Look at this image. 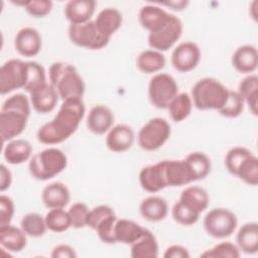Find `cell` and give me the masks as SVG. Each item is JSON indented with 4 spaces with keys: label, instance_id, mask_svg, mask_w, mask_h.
Wrapping results in <instances>:
<instances>
[{
    "label": "cell",
    "instance_id": "42",
    "mask_svg": "<svg viewBox=\"0 0 258 258\" xmlns=\"http://www.w3.org/2000/svg\"><path fill=\"white\" fill-rule=\"evenodd\" d=\"M252 152L246 147L236 146L231 148L225 156V166L230 173L236 175L240 165Z\"/></svg>",
    "mask_w": 258,
    "mask_h": 258
},
{
    "label": "cell",
    "instance_id": "17",
    "mask_svg": "<svg viewBox=\"0 0 258 258\" xmlns=\"http://www.w3.org/2000/svg\"><path fill=\"white\" fill-rule=\"evenodd\" d=\"M59 96L50 83H45L30 93V104L39 114L50 113L54 110Z\"/></svg>",
    "mask_w": 258,
    "mask_h": 258
},
{
    "label": "cell",
    "instance_id": "10",
    "mask_svg": "<svg viewBox=\"0 0 258 258\" xmlns=\"http://www.w3.org/2000/svg\"><path fill=\"white\" fill-rule=\"evenodd\" d=\"M26 61L11 58L0 69V93L9 94L17 89H24L26 83Z\"/></svg>",
    "mask_w": 258,
    "mask_h": 258
},
{
    "label": "cell",
    "instance_id": "37",
    "mask_svg": "<svg viewBox=\"0 0 258 258\" xmlns=\"http://www.w3.org/2000/svg\"><path fill=\"white\" fill-rule=\"evenodd\" d=\"M46 227L54 233H62L71 228V219L63 209H50L44 217Z\"/></svg>",
    "mask_w": 258,
    "mask_h": 258
},
{
    "label": "cell",
    "instance_id": "40",
    "mask_svg": "<svg viewBox=\"0 0 258 258\" xmlns=\"http://www.w3.org/2000/svg\"><path fill=\"white\" fill-rule=\"evenodd\" d=\"M244 101L237 91L229 90L228 98L223 107L218 111L222 116L227 118H237L244 110Z\"/></svg>",
    "mask_w": 258,
    "mask_h": 258
},
{
    "label": "cell",
    "instance_id": "3",
    "mask_svg": "<svg viewBox=\"0 0 258 258\" xmlns=\"http://www.w3.org/2000/svg\"><path fill=\"white\" fill-rule=\"evenodd\" d=\"M48 78L62 101L83 99L86 85L74 66L62 61L53 62L49 68Z\"/></svg>",
    "mask_w": 258,
    "mask_h": 258
},
{
    "label": "cell",
    "instance_id": "43",
    "mask_svg": "<svg viewBox=\"0 0 258 258\" xmlns=\"http://www.w3.org/2000/svg\"><path fill=\"white\" fill-rule=\"evenodd\" d=\"M89 212L90 210L86 204L82 202H77L73 204L68 211L71 219V226L75 229H82L86 227Z\"/></svg>",
    "mask_w": 258,
    "mask_h": 258
},
{
    "label": "cell",
    "instance_id": "51",
    "mask_svg": "<svg viewBox=\"0 0 258 258\" xmlns=\"http://www.w3.org/2000/svg\"><path fill=\"white\" fill-rule=\"evenodd\" d=\"M160 4L161 5H166V6L170 7V9H173V10H176V11H180V10H183L187 6L188 1H184V0L169 1V2H162Z\"/></svg>",
    "mask_w": 258,
    "mask_h": 258
},
{
    "label": "cell",
    "instance_id": "15",
    "mask_svg": "<svg viewBox=\"0 0 258 258\" xmlns=\"http://www.w3.org/2000/svg\"><path fill=\"white\" fill-rule=\"evenodd\" d=\"M114 113L112 110L102 104L96 105L91 108L87 117L88 129L97 135L107 133L114 124Z\"/></svg>",
    "mask_w": 258,
    "mask_h": 258
},
{
    "label": "cell",
    "instance_id": "39",
    "mask_svg": "<svg viewBox=\"0 0 258 258\" xmlns=\"http://www.w3.org/2000/svg\"><path fill=\"white\" fill-rule=\"evenodd\" d=\"M171 215L173 220L182 226H191L196 224L201 216V214H199L179 200L173 205Z\"/></svg>",
    "mask_w": 258,
    "mask_h": 258
},
{
    "label": "cell",
    "instance_id": "44",
    "mask_svg": "<svg viewBox=\"0 0 258 258\" xmlns=\"http://www.w3.org/2000/svg\"><path fill=\"white\" fill-rule=\"evenodd\" d=\"M117 217L115 214L108 216L104 220H102L98 226L96 227L95 231L97 232V235L99 239L106 244H114L116 243L115 241V236H114V227L115 223L117 221Z\"/></svg>",
    "mask_w": 258,
    "mask_h": 258
},
{
    "label": "cell",
    "instance_id": "7",
    "mask_svg": "<svg viewBox=\"0 0 258 258\" xmlns=\"http://www.w3.org/2000/svg\"><path fill=\"white\" fill-rule=\"evenodd\" d=\"M238 220L236 215L225 208H214L204 218V228L209 236L216 239L230 237L236 230Z\"/></svg>",
    "mask_w": 258,
    "mask_h": 258
},
{
    "label": "cell",
    "instance_id": "12",
    "mask_svg": "<svg viewBox=\"0 0 258 258\" xmlns=\"http://www.w3.org/2000/svg\"><path fill=\"white\" fill-rule=\"evenodd\" d=\"M201 60V49L192 41L179 43L171 53V63L179 73H188L197 68Z\"/></svg>",
    "mask_w": 258,
    "mask_h": 258
},
{
    "label": "cell",
    "instance_id": "1",
    "mask_svg": "<svg viewBox=\"0 0 258 258\" xmlns=\"http://www.w3.org/2000/svg\"><path fill=\"white\" fill-rule=\"evenodd\" d=\"M86 112L83 99L63 101L54 118L39 127L37 140L46 145H54L69 139L79 128Z\"/></svg>",
    "mask_w": 258,
    "mask_h": 258
},
{
    "label": "cell",
    "instance_id": "20",
    "mask_svg": "<svg viewBox=\"0 0 258 258\" xmlns=\"http://www.w3.org/2000/svg\"><path fill=\"white\" fill-rule=\"evenodd\" d=\"M43 205L47 209H63L71 200V194L68 186L59 181L47 184L41 194Z\"/></svg>",
    "mask_w": 258,
    "mask_h": 258
},
{
    "label": "cell",
    "instance_id": "50",
    "mask_svg": "<svg viewBox=\"0 0 258 258\" xmlns=\"http://www.w3.org/2000/svg\"><path fill=\"white\" fill-rule=\"evenodd\" d=\"M12 183L11 171L6 167L5 164L0 165V190L3 192L10 187Z\"/></svg>",
    "mask_w": 258,
    "mask_h": 258
},
{
    "label": "cell",
    "instance_id": "8",
    "mask_svg": "<svg viewBox=\"0 0 258 258\" xmlns=\"http://www.w3.org/2000/svg\"><path fill=\"white\" fill-rule=\"evenodd\" d=\"M178 94L174 78L165 73L154 75L148 84V97L151 104L158 109H167L171 100Z\"/></svg>",
    "mask_w": 258,
    "mask_h": 258
},
{
    "label": "cell",
    "instance_id": "26",
    "mask_svg": "<svg viewBox=\"0 0 258 258\" xmlns=\"http://www.w3.org/2000/svg\"><path fill=\"white\" fill-rule=\"evenodd\" d=\"M32 146L24 139H12L3 149L4 159L9 164H21L31 158Z\"/></svg>",
    "mask_w": 258,
    "mask_h": 258
},
{
    "label": "cell",
    "instance_id": "48",
    "mask_svg": "<svg viewBox=\"0 0 258 258\" xmlns=\"http://www.w3.org/2000/svg\"><path fill=\"white\" fill-rule=\"evenodd\" d=\"M50 256L52 258H75L77 257V253L72 246L68 244H58L52 249Z\"/></svg>",
    "mask_w": 258,
    "mask_h": 258
},
{
    "label": "cell",
    "instance_id": "9",
    "mask_svg": "<svg viewBox=\"0 0 258 258\" xmlns=\"http://www.w3.org/2000/svg\"><path fill=\"white\" fill-rule=\"evenodd\" d=\"M69 38L77 46L96 50L105 47L110 38L104 36L97 28L94 20L80 24H70Z\"/></svg>",
    "mask_w": 258,
    "mask_h": 258
},
{
    "label": "cell",
    "instance_id": "35",
    "mask_svg": "<svg viewBox=\"0 0 258 258\" xmlns=\"http://www.w3.org/2000/svg\"><path fill=\"white\" fill-rule=\"evenodd\" d=\"M20 228L27 236L32 238L42 237L47 230L45 219L37 213H28L23 216L20 222Z\"/></svg>",
    "mask_w": 258,
    "mask_h": 258
},
{
    "label": "cell",
    "instance_id": "6",
    "mask_svg": "<svg viewBox=\"0 0 258 258\" xmlns=\"http://www.w3.org/2000/svg\"><path fill=\"white\" fill-rule=\"evenodd\" d=\"M171 128L163 118H152L148 120L139 130L137 141L145 151H155L162 147L169 139Z\"/></svg>",
    "mask_w": 258,
    "mask_h": 258
},
{
    "label": "cell",
    "instance_id": "4",
    "mask_svg": "<svg viewBox=\"0 0 258 258\" xmlns=\"http://www.w3.org/2000/svg\"><path fill=\"white\" fill-rule=\"evenodd\" d=\"M228 94L229 89L221 82L213 78H204L194 85L190 97L197 109L219 111L225 104Z\"/></svg>",
    "mask_w": 258,
    "mask_h": 258
},
{
    "label": "cell",
    "instance_id": "28",
    "mask_svg": "<svg viewBox=\"0 0 258 258\" xmlns=\"http://www.w3.org/2000/svg\"><path fill=\"white\" fill-rule=\"evenodd\" d=\"M145 231V228L128 219H117L114 227V236L116 243L126 245L133 244Z\"/></svg>",
    "mask_w": 258,
    "mask_h": 258
},
{
    "label": "cell",
    "instance_id": "25",
    "mask_svg": "<svg viewBox=\"0 0 258 258\" xmlns=\"http://www.w3.org/2000/svg\"><path fill=\"white\" fill-rule=\"evenodd\" d=\"M139 212L148 222H160L166 218L168 214V206L163 198L151 196L141 202Z\"/></svg>",
    "mask_w": 258,
    "mask_h": 258
},
{
    "label": "cell",
    "instance_id": "41",
    "mask_svg": "<svg viewBox=\"0 0 258 258\" xmlns=\"http://www.w3.org/2000/svg\"><path fill=\"white\" fill-rule=\"evenodd\" d=\"M241 251L230 242H222L215 245L213 248L206 250L201 254L204 258H239Z\"/></svg>",
    "mask_w": 258,
    "mask_h": 258
},
{
    "label": "cell",
    "instance_id": "5",
    "mask_svg": "<svg viewBox=\"0 0 258 258\" xmlns=\"http://www.w3.org/2000/svg\"><path fill=\"white\" fill-rule=\"evenodd\" d=\"M68 158L58 148L50 147L35 153L28 163L30 175L37 180H47L66 169Z\"/></svg>",
    "mask_w": 258,
    "mask_h": 258
},
{
    "label": "cell",
    "instance_id": "30",
    "mask_svg": "<svg viewBox=\"0 0 258 258\" xmlns=\"http://www.w3.org/2000/svg\"><path fill=\"white\" fill-rule=\"evenodd\" d=\"M179 201L187 205L199 214H202L209 207L210 197L208 191L204 187L198 185H190L185 187L181 191Z\"/></svg>",
    "mask_w": 258,
    "mask_h": 258
},
{
    "label": "cell",
    "instance_id": "24",
    "mask_svg": "<svg viewBox=\"0 0 258 258\" xmlns=\"http://www.w3.org/2000/svg\"><path fill=\"white\" fill-rule=\"evenodd\" d=\"M122 21V13L114 7L102 9L94 20L98 30L108 38H111V36L121 27Z\"/></svg>",
    "mask_w": 258,
    "mask_h": 258
},
{
    "label": "cell",
    "instance_id": "45",
    "mask_svg": "<svg viewBox=\"0 0 258 258\" xmlns=\"http://www.w3.org/2000/svg\"><path fill=\"white\" fill-rule=\"evenodd\" d=\"M24 8L33 17H44L51 11L52 2L50 0H27Z\"/></svg>",
    "mask_w": 258,
    "mask_h": 258
},
{
    "label": "cell",
    "instance_id": "38",
    "mask_svg": "<svg viewBox=\"0 0 258 258\" xmlns=\"http://www.w3.org/2000/svg\"><path fill=\"white\" fill-rule=\"evenodd\" d=\"M236 176L248 185L258 184V158L253 153L250 154L240 165Z\"/></svg>",
    "mask_w": 258,
    "mask_h": 258
},
{
    "label": "cell",
    "instance_id": "36",
    "mask_svg": "<svg viewBox=\"0 0 258 258\" xmlns=\"http://www.w3.org/2000/svg\"><path fill=\"white\" fill-rule=\"evenodd\" d=\"M26 83L24 90L29 94L44 85L46 82V75L44 68L36 61H26Z\"/></svg>",
    "mask_w": 258,
    "mask_h": 258
},
{
    "label": "cell",
    "instance_id": "29",
    "mask_svg": "<svg viewBox=\"0 0 258 258\" xmlns=\"http://www.w3.org/2000/svg\"><path fill=\"white\" fill-rule=\"evenodd\" d=\"M237 247L246 254H255L258 251V224L249 222L244 224L238 231Z\"/></svg>",
    "mask_w": 258,
    "mask_h": 258
},
{
    "label": "cell",
    "instance_id": "49",
    "mask_svg": "<svg viewBox=\"0 0 258 258\" xmlns=\"http://www.w3.org/2000/svg\"><path fill=\"white\" fill-rule=\"evenodd\" d=\"M163 257L164 258H189L190 255H189L188 250L185 247H183L181 245L174 244V245L169 246L165 250Z\"/></svg>",
    "mask_w": 258,
    "mask_h": 258
},
{
    "label": "cell",
    "instance_id": "32",
    "mask_svg": "<svg viewBox=\"0 0 258 258\" xmlns=\"http://www.w3.org/2000/svg\"><path fill=\"white\" fill-rule=\"evenodd\" d=\"M165 57L162 52L155 49H145L136 58V67L144 74H155L165 66Z\"/></svg>",
    "mask_w": 258,
    "mask_h": 258
},
{
    "label": "cell",
    "instance_id": "14",
    "mask_svg": "<svg viewBox=\"0 0 258 258\" xmlns=\"http://www.w3.org/2000/svg\"><path fill=\"white\" fill-rule=\"evenodd\" d=\"M135 140L133 129L126 124H118L113 126L106 136V146L109 150L121 153L129 150Z\"/></svg>",
    "mask_w": 258,
    "mask_h": 258
},
{
    "label": "cell",
    "instance_id": "2",
    "mask_svg": "<svg viewBox=\"0 0 258 258\" xmlns=\"http://www.w3.org/2000/svg\"><path fill=\"white\" fill-rule=\"evenodd\" d=\"M30 101L21 93L7 98L0 111V137L8 142L19 136L25 129L30 115Z\"/></svg>",
    "mask_w": 258,
    "mask_h": 258
},
{
    "label": "cell",
    "instance_id": "31",
    "mask_svg": "<svg viewBox=\"0 0 258 258\" xmlns=\"http://www.w3.org/2000/svg\"><path fill=\"white\" fill-rule=\"evenodd\" d=\"M239 95L244 103L248 105L249 110L254 116L258 113V77L257 75H249L245 77L239 84Z\"/></svg>",
    "mask_w": 258,
    "mask_h": 258
},
{
    "label": "cell",
    "instance_id": "18",
    "mask_svg": "<svg viewBox=\"0 0 258 258\" xmlns=\"http://www.w3.org/2000/svg\"><path fill=\"white\" fill-rule=\"evenodd\" d=\"M171 14L160 6L147 4L141 7L138 13V21L140 25L149 33L160 29L169 19Z\"/></svg>",
    "mask_w": 258,
    "mask_h": 258
},
{
    "label": "cell",
    "instance_id": "19",
    "mask_svg": "<svg viewBox=\"0 0 258 258\" xmlns=\"http://www.w3.org/2000/svg\"><path fill=\"white\" fill-rule=\"evenodd\" d=\"M163 165L167 186H181L195 181L184 159L163 160Z\"/></svg>",
    "mask_w": 258,
    "mask_h": 258
},
{
    "label": "cell",
    "instance_id": "34",
    "mask_svg": "<svg viewBox=\"0 0 258 258\" xmlns=\"http://www.w3.org/2000/svg\"><path fill=\"white\" fill-rule=\"evenodd\" d=\"M192 106L190 95L187 93H178L169 103L167 110L172 121L181 122L189 116Z\"/></svg>",
    "mask_w": 258,
    "mask_h": 258
},
{
    "label": "cell",
    "instance_id": "23",
    "mask_svg": "<svg viewBox=\"0 0 258 258\" xmlns=\"http://www.w3.org/2000/svg\"><path fill=\"white\" fill-rule=\"evenodd\" d=\"M26 236L21 228L11 224L0 226V245L8 252L17 253L22 251L27 244Z\"/></svg>",
    "mask_w": 258,
    "mask_h": 258
},
{
    "label": "cell",
    "instance_id": "47",
    "mask_svg": "<svg viewBox=\"0 0 258 258\" xmlns=\"http://www.w3.org/2000/svg\"><path fill=\"white\" fill-rule=\"evenodd\" d=\"M15 207L12 199L8 196L1 195L0 197V226L8 225L14 216Z\"/></svg>",
    "mask_w": 258,
    "mask_h": 258
},
{
    "label": "cell",
    "instance_id": "11",
    "mask_svg": "<svg viewBox=\"0 0 258 258\" xmlns=\"http://www.w3.org/2000/svg\"><path fill=\"white\" fill-rule=\"evenodd\" d=\"M182 22L175 15H170L168 21L157 31L148 34V44L152 49L166 51L180 38L182 34Z\"/></svg>",
    "mask_w": 258,
    "mask_h": 258
},
{
    "label": "cell",
    "instance_id": "27",
    "mask_svg": "<svg viewBox=\"0 0 258 258\" xmlns=\"http://www.w3.org/2000/svg\"><path fill=\"white\" fill-rule=\"evenodd\" d=\"M133 258H155L158 256V243L154 234L145 228L143 234L130 245Z\"/></svg>",
    "mask_w": 258,
    "mask_h": 258
},
{
    "label": "cell",
    "instance_id": "22",
    "mask_svg": "<svg viewBox=\"0 0 258 258\" xmlns=\"http://www.w3.org/2000/svg\"><path fill=\"white\" fill-rule=\"evenodd\" d=\"M95 9L94 0H71L64 6V16L71 24L85 23L91 20Z\"/></svg>",
    "mask_w": 258,
    "mask_h": 258
},
{
    "label": "cell",
    "instance_id": "13",
    "mask_svg": "<svg viewBox=\"0 0 258 258\" xmlns=\"http://www.w3.org/2000/svg\"><path fill=\"white\" fill-rule=\"evenodd\" d=\"M42 46L39 32L33 27H23L15 35L14 47L19 54L26 57L37 55Z\"/></svg>",
    "mask_w": 258,
    "mask_h": 258
},
{
    "label": "cell",
    "instance_id": "21",
    "mask_svg": "<svg viewBox=\"0 0 258 258\" xmlns=\"http://www.w3.org/2000/svg\"><path fill=\"white\" fill-rule=\"evenodd\" d=\"M232 64L237 72L251 75L258 66L257 48L251 44L239 46L232 55Z\"/></svg>",
    "mask_w": 258,
    "mask_h": 258
},
{
    "label": "cell",
    "instance_id": "33",
    "mask_svg": "<svg viewBox=\"0 0 258 258\" xmlns=\"http://www.w3.org/2000/svg\"><path fill=\"white\" fill-rule=\"evenodd\" d=\"M184 161L186 162L195 181L205 178L211 171V159L204 152H191L186 155Z\"/></svg>",
    "mask_w": 258,
    "mask_h": 258
},
{
    "label": "cell",
    "instance_id": "16",
    "mask_svg": "<svg viewBox=\"0 0 258 258\" xmlns=\"http://www.w3.org/2000/svg\"><path fill=\"white\" fill-rule=\"evenodd\" d=\"M139 183L144 190L152 194L167 187L163 160L143 167L139 172Z\"/></svg>",
    "mask_w": 258,
    "mask_h": 258
},
{
    "label": "cell",
    "instance_id": "46",
    "mask_svg": "<svg viewBox=\"0 0 258 258\" xmlns=\"http://www.w3.org/2000/svg\"><path fill=\"white\" fill-rule=\"evenodd\" d=\"M115 214L114 210L108 206V205H100L97 206L95 208H93L92 210H90L89 212V216H88V221H87V226L93 230L96 229V227L98 226V224L104 220L105 218H107L110 215Z\"/></svg>",
    "mask_w": 258,
    "mask_h": 258
}]
</instances>
